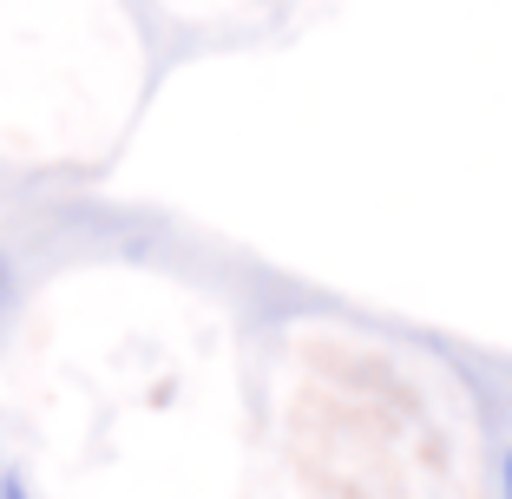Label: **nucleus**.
<instances>
[{"instance_id":"1","label":"nucleus","mask_w":512,"mask_h":499,"mask_svg":"<svg viewBox=\"0 0 512 499\" xmlns=\"http://www.w3.org/2000/svg\"><path fill=\"white\" fill-rule=\"evenodd\" d=\"M499 499H512V447H506V467H499Z\"/></svg>"},{"instance_id":"2","label":"nucleus","mask_w":512,"mask_h":499,"mask_svg":"<svg viewBox=\"0 0 512 499\" xmlns=\"http://www.w3.org/2000/svg\"><path fill=\"white\" fill-rule=\"evenodd\" d=\"M14 486H20V480H14L7 467H0V499H14Z\"/></svg>"},{"instance_id":"3","label":"nucleus","mask_w":512,"mask_h":499,"mask_svg":"<svg viewBox=\"0 0 512 499\" xmlns=\"http://www.w3.org/2000/svg\"><path fill=\"white\" fill-rule=\"evenodd\" d=\"M14 499H27V486H14Z\"/></svg>"}]
</instances>
